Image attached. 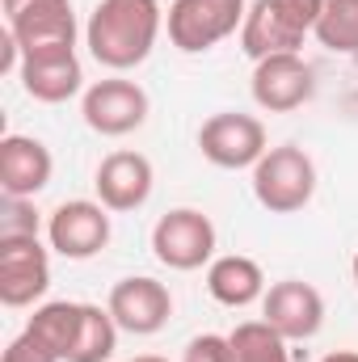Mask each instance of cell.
Instances as JSON below:
<instances>
[{
  "instance_id": "obj_12",
  "label": "cell",
  "mask_w": 358,
  "mask_h": 362,
  "mask_svg": "<svg viewBox=\"0 0 358 362\" xmlns=\"http://www.w3.org/2000/svg\"><path fill=\"white\" fill-rule=\"evenodd\" d=\"M110 316L118 320L122 333H135V337H152L169 325L173 316V295L165 282L156 278H122L114 282L110 291Z\"/></svg>"
},
{
  "instance_id": "obj_16",
  "label": "cell",
  "mask_w": 358,
  "mask_h": 362,
  "mask_svg": "<svg viewBox=\"0 0 358 362\" xmlns=\"http://www.w3.org/2000/svg\"><path fill=\"white\" fill-rule=\"evenodd\" d=\"M93 185L105 211H139L152 194V165L139 152H110L97 165Z\"/></svg>"
},
{
  "instance_id": "obj_11",
  "label": "cell",
  "mask_w": 358,
  "mask_h": 362,
  "mask_svg": "<svg viewBox=\"0 0 358 362\" xmlns=\"http://www.w3.org/2000/svg\"><path fill=\"white\" fill-rule=\"evenodd\" d=\"M262 316L270 329H278L287 341H308L325 325V299L304 278H282L262 295Z\"/></svg>"
},
{
  "instance_id": "obj_29",
  "label": "cell",
  "mask_w": 358,
  "mask_h": 362,
  "mask_svg": "<svg viewBox=\"0 0 358 362\" xmlns=\"http://www.w3.org/2000/svg\"><path fill=\"white\" fill-rule=\"evenodd\" d=\"M354 282H358V253H354Z\"/></svg>"
},
{
  "instance_id": "obj_7",
  "label": "cell",
  "mask_w": 358,
  "mask_h": 362,
  "mask_svg": "<svg viewBox=\"0 0 358 362\" xmlns=\"http://www.w3.org/2000/svg\"><path fill=\"white\" fill-rule=\"evenodd\" d=\"M51 286V257L38 236H4L0 240V303L30 308Z\"/></svg>"
},
{
  "instance_id": "obj_14",
  "label": "cell",
  "mask_w": 358,
  "mask_h": 362,
  "mask_svg": "<svg viewBox=\"0 0 358 362\" xmlns=\"http://www.w3.org/2000/svg\"><path fill=\"white\" fill-rule=\"evenodd\" d=\"M8 30L21 47V55H30L38 47H76L72 0H30L17 13H8Z\"/></svg>"
},
{
  "instance_id": "obj_18",
  "label": "cell",
  "mask_w": 358,
  "mask_h": 362,
  "mask_svg": "<svg viewBox=\"0 0 358 362\" xmlns=\"http://www.w3.org/2000/svg\"><path fill=\"white\" fill-rule=\"evenodd\" d=\"M81 316H85V303H68V299H55V303H42L34 316H30V333H38L59 358L68 362L76 337H81Z\"/></svg>"
},
{
  "instance_id": "obj_22",
  "label": "cell",
  "mask_w": 358,
  "mask_h": 362,
  "mask_svg": "<svg viewBox=\"0 0 358 362\" xmlns=\"http://www.w3.org/2000/svg\"><path fill=\"white\" fill-rule=\"evenodd\" d=\"M4 236H38V211L30 198H0V240Z\"/></svg>"
},
{
  "instance_id": "obj_2",
  "label": "cell",
  "mask_w": 358,
  "mask_h": 362,
  "mask_svg": "<svg viewBox=\"0 0 358 362\" xmlns=\"http://www.w3.org/2000/svg\"><path fill=\"white\" fill-rule=\"evenodd\" d=\"M325 0H253L241 25V47L249 59H266L278 51H299L316 30Z\"/></svg>"
},
{
  "instance_id": "obj_15",
  "label": "cell",
  "mask_w": 358,
  "mask_h": 362,
  "mask_svg": "<svg viewBox=\"0 0 358 362\" xmlns=\"http://www.w3.org/2000/svg\"><path fill=\"white\" fill-rule=\"evenodd\" d=\"M51 152L34 135H4L0 139V194L4 198H34L51 181Z\"/></svg>"
},
{
  "instance_id": "obj_10",
  "label": "cell",
  "mask_w": 358,
  "mask_h": 362,
  "mask_svg": "<svg viewBox=\"0 0 358 362\" xmlns=\"http://www.w3.org/2000/svg\"><path fill=\"white\" fill-rule=\"evenodd\" d=\"M47 240L59 257L68 262H89L110 245V211L101 202H64L55 206L51 223H47Z\"/></svg>"
},
{
  "instance_id": "obj_13",
  "label": "cell",
  "mask_w": 358,
  "mask_h": 362,
  "mask_svg": "<svg viewBox=\"0 0 358 362\" xmlns=\"http://www.w3.org/2000/svg\"><path fill=\"white\" fill-rule=\"evenodd\" d=\"M21 89L30 93L34 101H47V105H59L68 97L81 93V59H76V47H38L30 55H21Z\"/></svg>"
},
{
  "instance_id": "obj_23",
  "label": "cell",
  "mask_w": 358,
  "mask_h": 362,
  "mask_svg": "<svg viewBox=\"0 0 358 362\" xmlns=\"http://www.w3.org/2000/svg\"><path fill=\"white\" fill-rule=\"evenodd\" d=\"M0 362H64V358H59V354L38 337V333H30V329H25L21 337H13V341H8V350L0 354Z\"/></svg>"
},
{
  "instance_id": "obj_27",
  "label": "cell",
  "mask_w": 358,
  "mask_h": 362,
  "mask_svg": "<svg viewBox=\"0 0 358 362\" xmlns=\"http://www.w3.org/2000/svg\"><path fill=\"white\" fill-rule=\"evenodd\" d=\"M21 4H30V0H4V17H8V13H17Z\"/></svg>"
},
{
  "instance_id": "obj_21",
  "label": "cell",
  "mask_w": 358,
  "mask_h": 362,
  "mask_svg": "<svg viewBox=\"0 0 358 362\" xmlns=\"http://www.w3.org/2000/svg\"><path fill=\"white\" fill-rule=\"evenodd\" d=\"M232 358L236 362H291L287 354V337L278 329H270L266 320H245L232 329Z\"/></svg>"
},
{
  "instance_id": "obj_17",
  "label": "cell",
  "mask_w": 358,
  "mask_h": 362,
  "mask_svg": "<svg viewBox=\"0 0 358 362\" xmlns=\"http://www.w3.org/2000/svg\"><path fill=\"white\" fill-rule=\"evenodd\" d=\"M207 291L215 303L224 308H249L253 299L266 295V274L253 257H241V253H228V257H215L211 270H207Z\"/></svg>"
},
{
  "instance_id": "obj_3",
  "label": "cell",
  "mask_w": 358,
  "mask_h": 362,
  "mask_svg": "<svg viewBox=\"0 0 358 362\" xmlns=\"http://www.w3.org/2000/svg\"><path fill=\"white\" fill-rule=\"evenodd\" d=\"M253 194L270 215H295L316 194V165L304 148L278 144L253 165Z\"/></svg>"
},
{
  "instance_id": "obj_1",
  "label": "cell",
  "mask_w": 358,
  "mask_h": 362,
  "mask_svg": "<svg viewBox=\"0 0 358 362\" xmlns=\"http://www.w3.org/2000/svg\"><path fill=\"white\" fill-rule=\"evenodd\" d=\"M161 34V4L156 0H101L89 17V51L110 72L139 68Z\"/></svg>"
},
{
  "instance_id": "obj_28",
  "label": "cell",
  "mask_w": 358,
  "mask_h": 362,
  "mask_svg": "<svg viewBox=\"0 0 358 362\" xmlns=\"http://www.w3.org/2000/svg\"><path fill=\"white\" fill-rule=\"evenodd\" d=\"M131 362H165V358H156V354H144V358H131Z\"/></svg>"
},
{
  "instance_id": "obj_4",
  "label": "cell",
  "mask_w": 358,
  "mask_h": 362,
  "mask_svg": "<svg viewBox=\"0 0 358 362\" xmlns=\"http://www.w3.org/2000/svg\"><path fill=\"white\" fill-rule=\"evenodd\" d=\"M245 13H249L245 0H173L169 42L185 55L211 51L215 42H224L228 34H236L245 25Z\"/></svg>"
},
{
  "instance_id": "obj_20",
  "label": "cell",
  "mask_w": 358,
  "mask_h": 362,
  "mask_svg": "<svg viewBox=\"0 0 358 362\" xmlns=\"http://www.w3.org/2000/svg\"><path fill=\"white\" fill-rule=\"evenodd\" d=\"M312 34L337 55H358V0H325Z\"/></svg>"
},
{
  "instance_id": "obj_6",
  "label": "cell",
  "mask_w": 358,
  "mask_h": 362,
  "mask_svg": "<svg viewBox=\"0 0 358 362\" xmlns=\"http://www.w3.org/2000/svg\"><path fill=\"white\" fill-rule=\"evenodd\" d=\"M152 253L169 270H181V274L198 270L215 253V223L202 211H194V206H178V211H169V215L156 219V228H152Z\"/></svg>"
},
{
  "instance_id": "obj_25",
  "label": "cell",
  "mask_w": 358,
  "mask_h": 362,
  "mask_svg": "<svg viewBox=\"0 0 358 362\" xmlns=\"http://www.w3.org/2000/svg\"><path fill=\"white\" fill-rule=\"evenodd\" d=\"M0 72H21V47H17L13 30L0 34Z\"/></svg>"
},
{
  "instance_id": "obj_24",
  "label": "cell",
  "mask_w": 358,
  "mask_h": 362,
  "mask_svg": "<svg viewBox=\"0 0 358 362\" xmlns=\"http://www.w3.org/2000/svg\"><path fill=\"white\" fill-rule=\"evenodd\" d=\"M181 362H236L232 358V341L228 337H215V333H202L185 346V358Z\"/></svg>"
},
{
  "instance_id": "obj_9",
  "label": "cell",
  "mask_w": 358,
  "mask_h": 362,
  "mask_svg": "<svg viewBox=\"0 0 358 362\" xmlns=\"http://www.w3.org/2000/svg\"><path fill=\"white\" fill-rule=\"evenodd\" d=\"M316 93V72L299 51H278L253 68V101L270 114H291Z\"/></svg>"
},
{
  "instance_id": "obj_19",
  "label": "cell",
  "mask_w": 358,
  "mask_h": 362,
  "mask_svg": "<svg viewBox=\"0 0 358 362\" xmlns=\"http://www.w3.org/2000/svg\"><path fill=\"white\" fill-rule=\"evenodd\" d=\"M118 346V320L110 316V308H97L85 303V316H81V337L72 346L68 362H105Z\"/></svg>"
},
{
  "instance_id": "obj_8",
  "label": "cell",
  "mask_w": 358,
  "mask_h": 362,
  "mask_svg": "<svg viewBox=\"0 0 358 362\" xmlns=\"http://www.w3.org/2000/svg\"><path fill=\"white\" fill-rule=\"evenodd\" d=\"M81 114H85L89 131L105 135V139H122V135H131V131L144 127V118H148V93L139 89L135 81L110 76V81H97L85 93Z\"/></svg>"
},
{
  "instance_id": "obj_5",
  "label": "cell",
  "mask_w": 358,
  "mask_h": 362,
  "mask_svg": "<svg viewBox=\"0 0 358 362\" xmlns=\"http://www.w3.org/2000/svg\"><path fill=\"white\" fill-rule=\"evenodd\" d=\"M198 148L215 169H253L266 156V127L253 114L224 110L198 127Z\"/></svg>"
},
{
  "instance_id": "obj_26",
  "label": "cell",
  "mask_w": 358,
  "mask_h": 362,
  "mask_svg": "<svg viewBox=\"0 0 358 362\" xmlns=\"http://www.w3.org/2000/svg\"><path fill=\"white\" fill-rule=\"evenodd\" d=\"M321 362H358V354L354 350H337V354H325Z\"/></svg>"
}]
</instances>
